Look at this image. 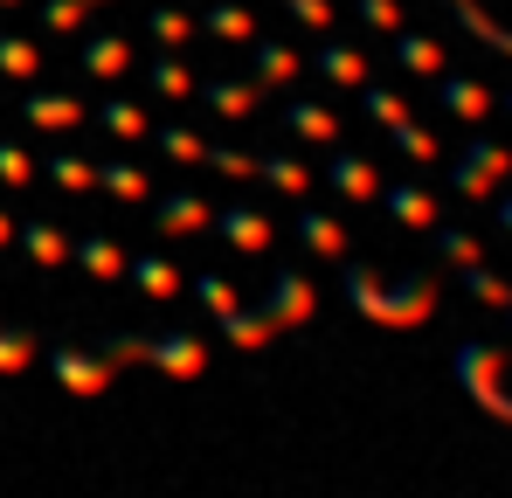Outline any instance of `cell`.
I'll use <instances>...</instances> for the list:
<instances>
[{
	"mask_svg": "<svg viewBox=\"0 0 512 498\" xmlns=\"http://www.w3.org/2000/svg\"><path fill=\"white\" fill-rule=\"evenodd\" d=\"M506 166H512V160L499 153V146H471V153H464V166H457V187H464V194H485V187H492Z\"/></svg>",
	"mask_w": 512,
	"mask_h": 498,
	"instance_id": "1",
	"label": "cell"
},
{
	"mask_svg": "<svg viewBox=\"0 0 512 498\" xmlns=\"http://www.w3.org/2000/svg\"><path fill=\"white\" fill-rule=\"evenodd\" d=\"M443 97H450V111H457V118H485V104H492V90H485V83H443Z\"/></svg>",
	"mask_w": 512,
	"mask_h": 498,
	"instance_id": "2",
	"label": "cell"
},
{
	"mask_svg": "<svg viewBox=\"0 0 512 498\" xmlns=\"http://www.w3.org/2000/svg\"><path fill=\"white\" fill-rule=\"evenodd\" d=\"M471 291H478L485 305H506V298H512V284H506V277H492V270H471Z\"/></svg>",
	"mask_w": 512,
	"mask_h": 498,
	"instance_id": "3",
	"label": "cell"
},
{
	"mask_svg": "<svg viewBox=\"0 0 512 498\" xmlns=\"http://www.w3.org/2000/svg\"><path fill=\"white\" fill-rule=\"evenodd\" d=\"M499 222H506V236H512V201H506V208H499Z\"/></svg>",
	"mask_w": 512,
	"mask_h": 498,
	"instance_id": "4",
	"label": "cell"
},
{
	"mask_svg": "<svg viewBox=\"0 0 512 498\" xmlns=\"http://www.w3.org/2000/svg\"><path fill=\"white\" fill-rule=\"evenodd\" d=\"M506 312H512V298H506Z\"/></svg>",
	"mask_w": 512,
	"mask_h": 498,
	"instance_id": "5",
	"label": "cell"
}]
</instances>
